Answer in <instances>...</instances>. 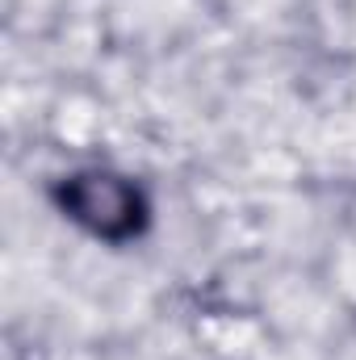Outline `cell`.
Segmentation results:
<instances>
[{
	"label": "cell",
	"mask_w": 356,
	"mask_h": 360,
	"mask_svg": "<svg viewBox=\"0 0 356 360\" xmlns=\"http://www.w3.org/2000/svg\"><path fill=\"white\" fill-rule=\"evenodd\" d=\"M63 205L96 235H130L139 226V193L117 176H76L63 188Z\"/></svg>",
	"instance_id": "6da1fadb"
}]
</instances>
